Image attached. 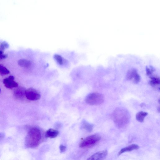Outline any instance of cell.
I'll use <instances>...</instances> for the list:
<instances>
[{
  "mask_svg": "<svg viewBox=\"0 0 160 160\" xmlns=\"http://www.w3.org/2000/svg\"><path fill=\"white\" fill-rule=\"evenodd\" d=\"M41 133L40 130L37 127L29 129L25 139V145L28 148L37 147L41 140Z\"/></svg>",
  "mask_w": 160,
  "mask_h": 160,
  "instance_id": "cell-1",
  "label": "cell"
},
{
  "mask_svg": "<svg viewBox=\"0 0 160 160\" xmlns=\"http://www.w3.org/2000/svg\"><path fill=\"white\" fill-rule=\"evenodd\" d=\"M114 122L116 126L119 128L126 127L129 122V114L126 110L118 108L114 112L113 114Z\"/></svg>",
  "mask_w": 160,
  "mask_h": 160,
  "instance_id": "cell-2",
  "label": "cell"
},
{
  "mask_svg": "<svg viewBox=\"0 0 160 160\" xmlns=\"http://www.w3.org/2000/svg\"><path fill=\"white\" fill-rule=\"evenodd\" d=\"M86 102L92 106L100 105L104 101V97L103 95L98 93H93L88 95L86 97Z\"/></svg>",
  "mask_w": 160,
  "mask_h": 160,
  "instance_id": "cell-3",
  "label": "cell"
},
{
  "mask_svg": "<svg viewBox=\"0 0 160 160\" xmlns=\"http://www.w3.org/2000/svg\"><path fill=\"white\" fill-rule=\"evenodd\" d=\"M101 137L97 134L88 136L82 140L79 144V146L82 148L89 147L93 146L101 139Z\"/></svg>",
  "mask_w": 160,
  "mask_h": 160,
  "instance_id": "cell-4",
  "label": "cell"
},
{
  "mask_svg": "<svg viewBox=\"0 0 160 160\" xmlns=\"http://www.w3.org/2000/svg\"><path fill=\"white\" fill-rule=\"evenodd\" d=\"M25 97L31 101H37L40 99L41 96L40 93L35 89L30 88L26 90Z\"/></svg>",
  "mask_w": 160,
  "mask_h": 160,
  "instance_id": "cell-5",
  "label": "cell"
},
{
  "mask_svg": "<svg viewBox=\"0 0 160 160\" xmlns=\"http://www.w3.org/2000/svg\"><path fill=\"white\" fill-rule=\"evenodd\" d=\"M127 79L130 80H132L135 84H138L140 81V76L138 74L137 70L135 68L129 70L127 75Z\"/></svg>",
  "mask_w": 160,
  "mask_h": 160,
  "instance_id": "cell-6",
  "label": "cell"
},
{
  "mask_svg": "<svg viewBox=\"0 0 160 160\" xmlns=\"http://www.w3.org/2000/svg\"><path fill=\"white\" fill-rule=\"evenodd\" d=\"M108 152L106 150H103L97 152L87 160H103L107 156Z\"/></svg>",
  "mask_w": 160,
  "mask_h": 160,
  "instance_id": "cell-7",
  "label": "cell"
},
{
  "mask_svg": "<svg viewBox=\"0 0 160 160\" xmlns=\"http://www.w3.org/2000/svg\"><path fill=\"white\" fill-rule=\"evenodd\" d=\"M3 83L6 87L10 89L18 86V83L14 81V77L13 76H10L5 79L3 80Z\"/></svg>",
  "mask_w": 160,
  "mask_h": 160,
  "instance_id": "cell-8",
  "label": "cell"
},
{
  "mask_svg": "<svg viewBox=\"0 0 160 160\" xmlns=\"http://www.w3.org/2000/svg\"><path fill=\"white\" fill-rule=\"evenodd\" d=\"M26 89L22 87H16L14 90V94L15 96L18 99H23L25 96Z\"/></svg>",
  "mask_w": 160,
  "mask_h": 160,
  "instance_id": "cell-9",
  "label": "cell"
},
{
  "mask_svg": "<svg viewBox=\"0 0 160 160\" xmlns=\"http://www.w3.org/2000/svg\"><path fill=\"white\" fill-rule=\"evenodd\" d=\"M139 148V146L135 144H132L122 149L118 153V156L122 154L127 152H130L135 150H138Z\"/></svg>",
  "mask_w": 160,
  "mask_h": 160,
  "instance_id": "cell-10",
  "label": "cell"
},
{
  "mask_svg": "<svg viewBox=\"0 0 160 160\" xmlns=\"http://www.w3.org/2000/svg\"><path fill=\"white\" fill-rule=\"evenodd\" d=\"M59 134V131L54 129H49L46 131L45 136L47 138H54L57 137Z\"/></svg>",
  "mask_w": 160,
  "mask_h": 160,
  "instance_id": "cell-11",
  "label": "cell"
},
{
  "mask_svg": "<svg viewBox=\"0 0 160 160\" xmlns=\"http://www.w3.org/2000/svg\"><path fill=\"white\" fill-rule=\"evenodd\" d=\"M81 127L88 132H91L93 131V125L85 121H84L82 123Z\"/></svg>",
  "mask_w": 160,
  "mask_h": 160,
  "instance_id": "cell-12",
  "label": "cell"
},
{
  "mask_svg": "<svg viewBox=\"0 0 160 160\" xmlns=\"http://www.w3.org/2000/svg\"><path fill=\"white\" fill-rule=\"evenodd\" d=\"M148 115V113L146 112L140 111L138 112L136 115V118L137 120L140 122H143L145 118Z\"/></svg>",
  "mask_w": 160,
  "mask_h": 160,
  "instance_id": "cell-13",
  "label": "cell"
},
{
  "mask_svg": "<svg viewBox=\"0 0 160 160\" xmlns=\"http://www.w3.org/2000/svg\"><path fill=\"white\" fill-rule=\"evenodd\" d=\"M150 80L149 84L152 86H155L160 84V80L159 77L155 76H150Z\"/></svg>",
  "mask_w": 160,
  "mask_h": 160,
  "instance_id": "cell-14",
  "label": "cell"
},
{
  "mask_svg": "<svg viewBox=\"0 0 160 160\" xmlns=\"http://www.w3.org/2000/svg\"><path fill=\"white\" fill-rule=\"evenodd\" d=\"M18 64L19 66L24 68L29 67L31 65L30 61L26 59L20 60L18 62Z\"/></svg>",
  "mask_w": 160,
  "mask_h": 160,
  "instance_id": "cell-15",
  "label": "cell"
},
{
  "mask_svg": "<svg viewBox=\"0 0 160 160\" xmlns=\"http://www.w3.org/2000/svg\"><path fill=\"white\" fill-rule=\"evenodd\" d=\"M10 71L5 66L2 64H0V74L2 76L8 74Z\"/></svg>",
  "mask_w": 160,
  "mask_h": 160,
  "instance_id": "cell-16",
  "label": "cell"
},
{
  "mask_svg": "<svg viewBox=\"0 0 160 160\" xmlns=\"http://www.w3.org/2000/svg\"><path fill=\"white\" fill-rule=\"evenodd\" d=\"M54 58L60 65H62L65 60L64 59L62 56L58 54L55 55L54 56Z\"/></svg>",
  "mask_w": 160,
  "mask_h": 160,
  "instance_id": "cell-17",
  "label": "cell"
},
{
  "mask_svg": "<svg viewBox=\"0 0 160 160\" xmlns=\"http://www.w3.org/2000/svg\"><path fill=\"white\" fill-rule=\"evenodd\" d=\"M154 71V68L152 67L150 68L148 67L146 68V74L148 76L151 75Z\"/></svg>",
  "mask_w": 160,
  "mask_h": 160,
  "instance_id": "cell-18",
  "label": "cell"
},
{
  "mask_svg": "<svg viewBox=\"0 0 160 160\" xmlns=\"http://www.w3.org/2000/svg\"><path fill=\"white\" fill-rule=\"evenodd\" d=\"M9 47V45L7 42H2L1 45V48L4 49L8 48Z\"/></svg>",
  "mask_w": 160,
  "mask_h": 160,
  "instance_id": "cell-19",
  "label": "cell"
},
{
  "mask_svg": "<svg viewBox=\"0 0 160 160\" xmlns=\"http://www.w3.org/2000/svg\"><path fill=\"white\" fill-rule=\"evenodd\" d=\"M60 149L61 153L64 152L66 150V147L63 145H61L60 147Z\"/></svg>",
  "mask_w": 160,
  "mask_h": 160,
  "instance_id": "cell-20",
  "label": "cell"
},
{
  "mask_svg": "<svg viewBox=\"0 0 160 160\" xmlns=\"http://www.w3.org/2000/svg\"><path fill=\"white\" fill-rule=\"evenodd\" d=\"M7 55H6L2 54L0 55V60L5 59L7 57Z\"/></svg>",
  "mask_w": 160,
  "mask_h": 160,
  "instance_id": "cell-21",
  "label": "cell"
},
{
  "mask_svg": "<svg viewBox=\"0 0 160 160\" xmlns=\"http://www.w3.org/2000/svg\"><path fill=\"white\" fill-rule=\"evenodd\" d=\"M4 137V134L0 132V139H2Z\"/></svg>",
  "mask_w": 160,
  "mask_h": 160,
  "instance_id": "cell-22",
  "label": "cell"
},
{
  "mask_svg": "<svg viewBox=\"0 0 160 160\" xmlns=\"http://www.w3.org/2000/svg\"><path fill=\"white\" fill-rule=\"evenodd\" d=\"M3 54V52H2L1 51H0V55H2Z\"/></svg>",
  "mask_w": 160,
  "mask_h": 160,
  "instance_id": "cell-23",
  "label": "cell"
},
{
  "mask_svg": "<svg viewBox=\"0 0 160 160\" xmlns=\"http://www.w3.org/2000/svg\"><path fill=\"white\" fill-rule=\"evenodd\" d=\"M1 88H0V93H1Z\"/></svg>",
  "mask_w": 160,
  "mask_h": 160,
  "instance_id": "cell-24",
  "label": "cell"
}]
</instances>
